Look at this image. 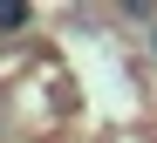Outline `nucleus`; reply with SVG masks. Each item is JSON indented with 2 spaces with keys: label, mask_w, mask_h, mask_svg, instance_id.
Listing matches in <instances>:
<instances>
[{
  "label": "nucleus",
  "mask_w": 157,
  "mask_h": 143,
  "mask_svg": "<svg viewBox=\"0 0 157 143\" xmlns=\"http://www.w3.org/2000/svg\"><path fill=\"white\" fill-rule=\"evenodd\" d=\"M0 27H7V34H14V27H28V7H0Z\"/></svg>",
  "instance_id": "obj_1"
}]
</instances>
